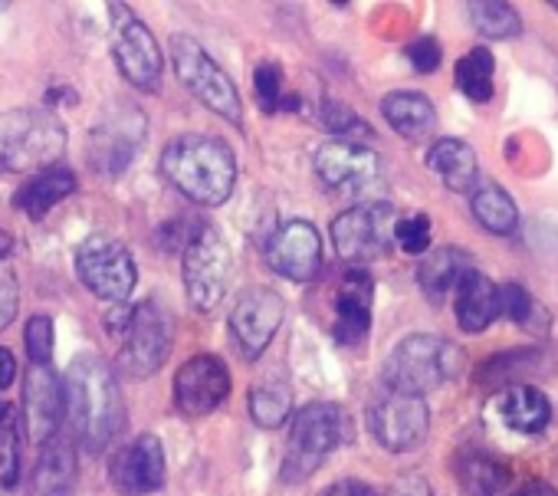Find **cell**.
Segmentation results:
<instances>
[{
    "instance_id": "39",
    "label": "cell",
    "mask_w": 558,
    "mask_h": 496,
    "mask_svg": "<svg viewBox=\"0 0 558 496\" xmlns=\"http://www.w3.org/2000/svg\"><path fill=\"white\" fill-rule=\"evenodd\" d=\"M17 310H21L17 277H14V270L8 264H0V332H4L17 319Z\"/></svg>"
},
{
    "instance_id": "12",
    "label": "cell",
    "mask_w": 558,
    "mask_h": 496,
    "mask_svg": "<svg viewBox=\"0 0 558 496\" xmlns=\"http://www.w3.org/2000/svg\"><path fill=\"white\" fill-rule=\"evenodd\" d=\"M142 138H145V116L129 102H116L109 112H102V119L89 135V152H86L89 168L102 178L122 174L138 155Z\"/></svg>"
},
{
    "instance_id": "15",
    "label": "cell",
    "mask_w": 558,
    "mask_h": 496,
    "mask_svg": "<svg viewBox=\"0 0 558 496\" xmlns=\"http://www.w3.org/2000/svg\"><path fill=\"white\" fill-rule=\"evenodd\" d=\"M263 257L272 274L293 283H310L323 270V237L310 220H287L266 240Z\"/></svg>"
},
{
    "instance_id": "5",
    "label": "cell",
    "mask_w": 558,
    "mask_h": 496,
    "mask_svg": "<svg viewBox=\"0 0 558 496\" xmlns=\"http://www.w3.org/2000/svg\"><path fill=\"white\" fill-rule=\"evenodd\" d=\"M460 365H463V355L453 342H447L440 336L417 332V336L401 339L391 349V355L385 359L381 378H385L388 391L424 398L427 391L450 382L460 372Z\"/></svg>"
},
{
    "instance_id": "40",
    "label": "cell",
    "mask_w": 558,
    "mask_h": 496,
    "mask_svg": "<svg viewBox=\"0 0 558 496\" xmlns=\"http://www.w3.org/2000/svg\"><path fill=\"white\" fill-rule=\"evenodd\" d=\"M404 57L411 60V66L417 73H437V66L444 60V50H440V44L434 37H417L414 44H408Z\"/></svg>"
},
{
    "instance_id": "24",
    "label": "cell",
    "mask_w": 558,
    "mask_h": 496,
    "mask_svg": "<svg viewBox=\"0 0 558 496\" xmlns=\"http://www.w3.org/2000/svg\"><path fill=\"white\" fill-rule=\"evenodd\" d=\"M473 270L470 254H463L460 246H437L430 251L421 267H417V283L424 290V297L430 303H444V297L450 290H457V283L463 280V274Z\"/></svg>"
},
{
    "instance_id": "25",
    "label": "cell",
    "mask_w": 558,
    "mask_h": 496,
    "mask_svg": "<svg viewBox=\"0 0 558 496\" xmlns=\"http://www.w3.org/2000/svg\"><path fill=\"white\" fill-rule=\"evenodd\" d=\"M427 168L457 194H466L473 191V181H476V152L460 142V138H437L430 148H427Z\"/></svg>"
},
{
    "instance_id": "17",
    "label": "cell",
    "mask_w": 558,
    "mask_h": 496,
    "mask_svg": "<svg viewBox=\"0 0 558 496\" xmlns=\"http://www.w3.org/2000/svg\"><path fill=\"white\" fill-rule=\"evenodd\" d=\"M230 395V368L217 355H194L174 375V404L187 418L214 414Z\"/></svg>"
},
{
    "instance_id": "23",
    "label": "cell",
    "mask_w": 558,
    "mask_h": 496,
    "mask_svg": "<svg viewBox=\"0 0 558 496\" xmlns=\"http://www.w3.org/2000/svg\"><path fill=\"white\" fill-rule=\"evenodd\" d=\"M457 323L463 332H483L499 319V287L480 270H466L457 283Z\"/></svg>"
},
{
    "instance_id": "28",
    "label": "cell",
    "mask_w": 558,
    "mask_h": 496,
    "mask_svg": "<svg viewBox=\"0 0 558 496\" xmlns=\"http://www.w3.org/2000/svg\"><path fill=\"white\" fill-rule=\"evenodd\" d=\"M246 408L259 427H266V431L283 427L293 418V385L283 378H266V382L250 388Z\"/></svg>"
},
{
    "instance_id": "9",
    "label": "cell",
    "mask_w": 558,
    "mask_h": 496,
    "mask_svg": "<svg viewBox=\"0 0 558 496\" xmlns=\"http://www.w3.org/2000/svg\"><path fill=\"white\" fill-rule=\"evenodd\" d=\"M76 277L93 297L106 303H125L138 283V264L122 240L93 233L76 246Z\"/></svg>"
},
{
    "instance_id": "19",
    "label": "cell",
    "mask_w": 558,
    "mask_h": 496,
    "mask_svg": "<svg viewBox=\"0 0 558 496\" xmlns=\"http://www.w3.org/2000/svg\"><path fill=\"white\" fill-rule=\"evenodd\" d=\"M66 418V391L63 378L50 365H31L24 382V427L34 444H47L57 437Z\"/></svg>"
},
{
    "instance_id": "31",
    "label": "cell",
    "mask_w": 558,
    "mask_h": 496,
    "mask_svg": "<svg viewBox=\"0 0 558 496\" xmlns=\"http://www.w3.org/2000/svg\"><path fill=\"white\" fill-rule=\"evenodd\" d=\"M253 93H256V106L266 116L296 112L300 109V96L287 93V76H283V66H279L276 60H263L253 70Z\"/></svg>"
},
{
    "instance_id": "27",
    "label": "cell",
    "mask_w": 558,
    "mask_h": 496,
    "mask_svg": "<svg viewBox=\"0 0 558 496\" xmlns=\"http://www.w3.org/2000/svg\"><path fill=\"white\" fill-rule=\"evenodd\" d=\"M381 116L388 119V125L398 135H404L411 142L430 135V129L437 122V112H434L430 99L421 96V93H391V96H385L381 99Z\"/></svg>"
},
{
    "instance_id": "4",
    "label": "cell",
    "mask_w": 558,
    "mask_h": 496,
    "mask_svg": "<svg viewBox=\"0 0 558 496\" xmlns=\"http://www.w3.org/2000/svg\"><path fill=\"white\" fill-rule=\"evenodd\" d=\"M349 437H352V418L345 414L342 404L316 401V404L300 408L293 414L290 447H287L283 470H279V476H283V483H303Z\"/></svg>"
},
{
    "instance_id": "6",
    "label": "cell",
    "mask_w": 558,
    "mask_h": 496,
    "mask_svg": "<svg viewBox=\"0 0 558 496\" xmlns=\"http://www.w3.org/2000/svg\"><path fill=\"white\" fill-rule=\"evenodd\" d=\"M66 148L63 122L47 109H14L0 116V174L50 168Z\"/></svg>"
},
{
    "instance_id": "8",
    "label": "cell",
    "mask_w": 558,
    "mask_h": 496,
    "mask_svg": "<svg viewBox=\"0 0 558 496\" xmlns=\"http://www.w3.org/2000/svg\"><path fill=\"white\" fill-rule=\"evenodd\" d=\"M184 293L197 313H214L230 287V246L220 230L197 223L194 237L181 251Z\"/></svg>"
},
{
    "instance_id": "1",
    "label": "cell",
    "mask_w": 558,
    "mask_h": 496,
    "mask_svg": "<svg viewBox=\"0 0 558 496\" xmlns=\"http://www.w3.org/2000/svg\"><path fill=\"white\" fill-rule=\"evenodd\" d=\"M66 418L73 424L76 440L89 453H102L125 431V398L116 372L96 355L83 352L70 362L66 382Z\"/></svg>"
},
{
    "instance_id": "36",
    "label": "cell",
    "mask_w": 558,
    "mask_h": 496,
    "mask_svg": "<svg viewBox=\"0 0 558 496\" xmlns=\"http://www.w3.org/2000/svg\"><path fill=\"white\" fill-rule=\"evenodd\" d=\"M499 316L512 319L515 326H532L535 316H538V306H535V300L529 297L525 287L506 283V287H499Z\"/></svg>"
},
{
    "instance_id": "11",
    "label": "cell",
    "mask_w": 558,
    "mask_h": 496,
    "mask_svg": "<svg viewBox=\"0 0 558 496\" xmlns=\"http://www.w3.org/2000/svg\"><path fill=\"white\" fill-rule=\"evenodd\" d=\"M109 27H112V57H116L119 73L135 89L158 93L165 60L151 31L125 4H109Z\"/></svg>"
},
{
    "instance_id": "26",
    "label": "cell",
    "mask_w": 558,
    "mask_h": 496,
    "mask_svg": "<svg viewBox=\"0 0 558 496\" xmlns=\"http://www.w3.org/2000/svg\"><path fill=\"white\" fill-rule=\"evenodd\" d=\"M502 424L509 431H519V434H538L545 431V424L551 421V404L548 398L532 388V385H512L502 391L499 404H496Z\"/></svg>"
},
{
    "instance_id": "13",
    "label": "cell",
    "mask_w": 558,
    "mask_h": 496,
    "mask_svg": "<svg viewBox=\"0 0 558 496\" xmlns=\"http://www.w3.org/2000/svg\"><path fill=\"white\" fill-rule=\"evenodd\" d=\"M368 427L385 450L408 453L427 440L430 411H427L424 398H417V395L385 391L368 404Z\"/></svg>"
},
{
    "instance_id": "10",
    "label": "cell",
    "mask_w": 558,
    "mask_h": 496,
    "mask_svg": "<svg viewBox=\"0 0 558 496\" xmlns=\"http://www.w3.org/2000/svg\"><path fill=\"white\" fill-rule=\"evenodd\" d=\"M398 210L388 201H365L342 210L332 220V243L342 261L349 264H372L381 261L395 243Z\"/></svg>"
},
{
    "instance_id": "42",
    "label": "cell",
    "mask_w": 558,
    "mask_h": 496,
    "mask_svg": "<svg viewBox=\"0 0 558 496\" xmlns=\"http://www.w3.org/2000/svg\"><path fill=\"white\" fill-rule=\"evenodd\" d=\"M323 496H378V493L368 483H362V480H339Z\"/></svg>"
},
{
    "instance_id": "34",
    "label": "cell",
    "mask_w": 558,
    "mask_h": 496,
    "mask_svg": "<svg viewBox=\"0 0 558 496\" xmlns=\"http://www.w3.org/2000/svg\"><path fill=\"white\" fill-rule=\"evenodd\" d=\"M21 411L14 404H4L0 411V486L14 489L21 483Z\"/></svg>"
},
{
    "instance_id": "7",
    "label": "cell",
    "mask_w": 558,
    "mask_h": 496,
    "mask_svg": "<svg viewBox=\"0 0 558 496\" xmlns=\"http://www.w3.org/2000/svg\"><path fill=\"white\" fill-rule=\"evenodd\" d=\"M171 63L174 73L181 80V86L201 102L207 106L214 116L240 125L243 122V102L240 93L233 86V80L223 73V66L187 34H174L171 37Z\"/></svg>"
},
{
    "instance_id": "44",
    "label": "cell",
    "mask_w": 558,
    "mask_h": 496,
    "mask_svg": "<svg viewBox=\"0 0 558 496\" xmlns=\"http://www.w3.org/2000/svg\"><path fill=\"white\" fill-rule=\"evenodd\" d=\"M515 496H558V489L548 486V483H529V486H522Z\"/></svg>"
},
{
    "instance_id": "46",
    "label": "cell",
    "mask_w": 558,
    "mask_h": 496,
    "mask_svg": "<svg viewBox=\"0 0 558 496\" xmlns=\"http://www.w3.org/2000/svg\"><path fill=\"white\" fill-rule=\"evenodd\" d=\"M0 411H4V404H0Z\"/></svg>"
},
{
    "instance_id": "18",
    "label": "cell",
    "mask_w": 558,
    "mask_h": 496,
    "mask_svg": "<svg viewBox=\"0 0 558 496\" xmlns=\"http://www.w3.org/2000/svg\"><path fill=\"white\" fill-rule=\"evenodd\" d=\"M165 447L155 434H138L109 457V480L125 496H145L165 486Z\"/></svg>"
},
{
    "instance_id": "33",
    "label": "cell",
    "mask_w": 558,
    "mask_h": 496,
    "mask_svg": "<svg viewBox=\"0 0 558 496\" xmlns=\"http://www.w3.org/2000/svg\"><path fill=\"white\" fill-rule=\"evenodd\" d=\"M466 11H470L473 27L489 40H512L522 31L515 8L502 4V0H473V4H466Z\"/></svg>"
},
{
    "instance_id": "29",
    "label": "cell",
    "mask_w": 558,
    "mask_h": 496,
    "mask_svg": "<svg viewBox=\"0 0 558 496\" xmlns=\"http://www.w3.org/2000/svg\"><path fill=\"white\" fill-rule=\"evenodd\" d=\"M473 217L489 230V233H512L519 227V210L515 201L509 197V191L496 181H483L480 187H473L470 197Z\"/></svg>"
},
{
    "instance_id": "21",
    "label": "cell",
    "mask_w": 558,
    "mask_h": 496,
    "mask_svg": "<svg viewBox=\"0 0 558 496\" xmlns=\"http://www.w3.org/2000/svg\"><path fill=\"white\" fill-rule=\"evenodd\" d=\"M80 476L76 444L66 434H57L44 444L40 460L34 467L31 493L27 496H73Z\"/></svg>"
},
{
    "instance_id": "37",
    "label": "cell",
    "mask_w": 558,
    "mask_h": 496,
    "mask_svg": "<svg viewBox=\"0 0 558 496\" xmlns=\"http://www.w3.org/2000/svg\"><path fill=\"white\" fill-rule=\"evenodd\" d=\"M395 243L404 254H424L430 246V217L427 214H408L395 223Z\"/></svg>"
},
{
    "instance_id": "32",
    "label": "cell",
    "mask_w": 558,
    "mask_h": 496,
    "mask_svg": "<svg viewBox=\"0 0 558 496\" xmlns=\"http://www.w3.org/2000/svg\"><path fill=\"white\" fill-rule=\"evenodd\" d=\"M493 70L496 60L486 47H473L466 57H460L457 63V89L473 99V102H489L493 99Z\"/></svg>"
},
{
    "instance_id": "35",
    "label": "cell",
    "mask_w": 558,
    "mask_h": 496,
    "mask_svg": "<svg viewBox=\"0 0 558 496\" xmlns=\"http://www.w3.org/2000/svg\"><path fill=\"white\" fill-rule=\"evenodd\" d=\"M319 122L332 132V135H339L342 142H355V138H372L375 132H372V125L352 109V106H345V102H336V99H329V102H323V109H319Z\"/></svg>"
},
{
    "instance_id": "38",
    "label": "cell",
    "mask_w": 558,
    "mask_h": 496,
    "mask_svg": "<svg viewBox=\"0 0 558 496\" xmlns=\"http://www.w3.org/2000/svg\"><path fill=\"white\" fill-rule=\"evenodd\" d=\"M24 346H27V359L31 365H50L53 355V323L50 316H31L27 329H24Z\"/></svg>"
},
{
    "instance_id": "16",
    "label": "cell",
    "mask_w": 558,
    "mask_h": 496,
    "mask_svg": "<svg viewBox=\"0 0 558 496\" xmlns=\"http://www.w3.org/2000/svg\"><path fill=\"white\" fill-rule=\"evenodd\" d=\"M313 168H316V178L323 181L326 191L362 194L368 184H375V178L381 171V158L368 145L336 138V142H326L316 148Z\"/></svg>"
},
{
    "instance_id": "20",
    "label": "cell",
    "mask_w": 558,
    "mask_h": 496,
    "mask_svg": "<svg viewBox=\"0 0 558 496\" xmlns=\"http://www.w3.org/2000/svg\"><path fill=\"white\" fill-rule=\"evenodd\" d=\"M372 297L375 280L362 267L349 270L336 290V319L332 336L339 346H362L372 332Z\"/></svg>"
},
{
    "instance_id": "3",
    "label": "cell",
    "mask_w": 558,
    "mask_h": 496,
    "mask_svg": "<svg viewBox=\"0 0 558 496\" xmlns=\"http://www.w3.org/2000/svg\"><path fill=\"white\" fill-rule=\"evenodd\" d=\"M106 332L119 336V372L135 382L151 378L174 349V316L158 300L122 310L119 316H112V326H106Z\"/></svg>"
},
{
    "instance_id": "43",
    "label": "cell",
    "mask_w": 558,
    "mask_h": 496,
    "mask_svg": "<svg viewBox=\"0 0 558 496\" xmlns=\"http://www.w3.org/2000/svg\"><path fill=\"white\" fill-rule=\"evenodd\" d=\"M14 378H17V362H14L11 349L0 346V388H8Z\"/></svg>"
},
{
    "instance_id": "30",
    "label": "cell",
    "mask_w": 558,
    "mask_h": 496,
    "mask_svg": "<svg viewBox=\"0 0 558 496\" xmlns=\"http://www.w3.org/2000/svg\"><path fill=\"white\" fill-rule=\"evenodd\" d=\"M460 483L470 496H502L509 489V470L489 453H463Z\"/></svg>"
},
{
    "instance_id": "14",
    "label": "cell",
    "mask_w": 558,
    "mask_h": 496,
    "mask_svg": "<svg viewBox=\"0 0 558 496\" xmlns=\"http://www.w3.org/2000/svg\"><path fill=\"white\" fill-rule=\"evenodd\" d=\"M283 297L269 287H250L236 297L230 310V336L250 362H256L276 339L279 326H283Z\"/></svg>"
},
{
    "instance_id": "41",
    "label": "cell",
    "mask_w": 558,
    "mask_h": 496,
    "mask_svg": "<svg viewBox=\"0 0 558 496\" xmlns=\"http://www.w3.org/2000/svg\"><path fill=\"white\" fill-rule=\"evenodd\" d=\"M388 496H434L430 483L424 473L411 470V473H401L391 486H388Z\"/></svg>"
},
{
    "instance_id": "2",
    "label": "cell",
    "mask_w": 558,
    "mask_h": 496,
    "mask_svg": "<svg viewBox=\"0 0 558 496\" xmlns=\"http://www.w3.org/2000/svg\"><path fill=\"white\" fill-rule=\"evenodd\" d=\"M161 174L194 204L217 207L233 194L236 158L210 135H178L161 152Z\"/></svg>"
},
{
    "instance_id": "22",
    "label": "cell",
    "mask_w": 558,
    "mask_h": 496,
    "mask_svg": "<svg viewBox=\"0 0 558 496\" xmlns=\"http://www.w3.org/2000/svg\"><path fill=\"white\" fill-rule=\"evenodd\" d=\"M70 194H76V174L66 165H50L40 168L27 178V184L14 194L17 210H24L31 220H44L60 201H66Z\"/></svg>"
},
{
    "instance_id": "45",
    "label": "cell",
    "mask_w": 558,
    "mask_h": 496,
    "mask_svg": "<svg viewBox=\"0 0 558 496\" xmlns=\"http://www.w3.org/2000/svg\"><path fill=\"white\" fill-rule=\"evenodd\" d=\"M11 251H14V233L0 227V264L11 257Z\"/></svg>"
}]
</instances>
